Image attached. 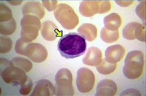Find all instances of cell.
Wrapping results in <instances>:
<instances>
[{"label":"cell","instance_id":"6da1fadb","mask_svg":"<svg viewBox=\"0 0 146 96\" xmlns=\"http://www.w3.org/2000/svg\"><path fill=\"white\" fill-rule=\"evenodd\" d=\"M57 47L62 57L66 59H73L84 54L87 49V43L82 35L70 32L61 37Z\"/></svg>","mask_w":146,"mask_h":96},{"label":"cell","instance_id":"7a4b0ae2","mask_svg":"<svg viewBox=\"0 0 146 96\" xmlns=\"http://www.w3.org/2000/svg\"><path fill=\"white\" fill-rule=\"evenodd\" d=\"M1 76L7 84L21 85L27 81L28 77L23 70L13 65L11 61L1 58Z\"/></svg>","mask_w":146,"mask_h":96},{"label":"cell","instance_id":"3957f363","mask_svg":"<svg viewBox=\"0 0 146 96\" xmlns=\"http://www.w3.org/2000/svg\"><path fill=\"white\" fill-rule=\"evenodd\" d=\"M144 56L143 52L133 51L128 52L123 68V75L129 79H135L141 75L144 64Z\"/></svg>","mask_w":146,"mask_h":96},{"label":"cell","instance_id":"277c9868","mask_svg":"<svg viewBox=\"0 0 146 96\" xmlns=\"http://www.w3.org/2000/svg\"><path fill=\"white\" fill-rule=\"evenodd\" d=\"M54 14L62 27L67 30L74 29L79 23V19L73 8L65 3L57 5Z\"/></svg>","mask_w":146,"mask_h":96},{"label":"cell","instance_id":"5b68a950","mask_svg":"<svg viewBox=\"0 0 146 96\" xmlns=\"http://www.w3.org/2000/svg\"><path fill=\"white\" fill-rule=\"evenodd\" d=\"M21 38L25 42L30 43L38 37L41 28L40 20L35 16H24L21 21Z\"/></svg>","mask_w":146,"mask_h":96},{"label":"cell","instance_id":"8992f818","mask_svg":"<svg viewBox=\"0 0 146 96\" xmlns=\"http://www.w3.org/2000/svg\"><path fill=\"white\" fill-rule=\"evenodd\" d=\"M55 94L56 96H73L74 91L73 86V77L67 68L60 69L55 76Z\"/></svg>","mask_w":146,"mask_h":96},{"label":"cell","instance_id":"52a82bcc","mask_svg":"<svg viewBox=\"0 0 146 96\" xmlns=\"http://www.w3.org/2000/svg\"><path fill=\"white\" fill-rule=\"evenodd\" d=\"M109 1H82L79 6V12L85 17H92L96 14L107 13L111 9Z\"/></svg>","mask_w":146,"mask_h":96},{"label":"cell","instance_id":"ba28073f","mask_svg":"<svg viewBox=\"0 0 146 96\" xmlns=\"http://www.w3.org/2000/svg\"><path fill=\"white\" fill-rule=\"evenodd\" d=\"M95 81L94 74L89 69L82 67L77 71L76 83L79 92L86 93L90 91L94 85Z\"/></svg>","mask_w":146,"mask_h":96},{"label":"cell","instance_id":"9c48e42d","mask_svg":"<svg viewBox=\"0 0 146 96\" xmlns=\"http://www.w3.org/2000/svg\"><path fill=\"white\" fill-rule=\"evenodd\" d=\"M22 55L35 63L43 62L47 59L48 52L45 47L38 43H29L26 46Z\"/></svg>","mask_w":146,"mask_h":96},{"label":"cell","instance_id":"30bf717a","mask_svg":"<svg viewBox=\"0 0 146 96\" xmlns=\"http://www.w3.org/2000/svg\"><path fill=\"white\" fill-rule=\"evenodd\" d=\"M145 25L136 22L128 23L122 31L123 38L129 40L137 39L141 42H145Z\"/></svg>","mask_w":146,"mask_h":96},{"label":"cell","instance_id":"8fae6325","mask_svg":"<svg viewBox=\"0 0 146 96\" xmlns=\"http://www.w3.org/2000/svg\"><path fill=\"white\" fill-rule=\"evenodd\" d=\"M55 88L48 80L42 79L37 82L31 96H53Z\"/></svg>","mask_w":146,"mask_h":96},{"label":"cell","instance_id":"7c38bea8","mask_svg":"<svg viewBox=\"0 0 146 96\" xmlns=\"http://www.w3.org/2000/svg\"><path fill=\"white\" fill-rule=\"evenodd\" d=\"M23 16L31 15L42 19L45 14V11L40 2L37 1H29L24 5L22 9Z\"/></svg>","mask_w":146,"mask_h":96},{"label":"cell","instance_id":"4fadbf2b","mask_svg":"<svg viewBox=\"0 0 146 96\" xmlns=\"http://www.w3.org/2000/svg\"><path fill=\"white\" fill-rule=\"evenodd\" d=\"M125 53V49L120 45L110 46L105 51V59L111 63H117L121 60Z\"/></svg>","mask_w":146,"mask_h":96},{"label":"cell","instance_id":"5bb4252c","mask_svg":"<svg viewBox=\"0 0 146 96\" xmlns=\"http://www.w3.org/2000/svg\"><path fill=\"white\" fill-rule=\"evenodd\" d=\"M41 32L42 37L48 41H54L57 37L62 35L61 32L58 30L57 26L50 21L43 22Z\"/></svg>","mask_w":146,"mask_h":96},{"label":"cell","instance_id":"9a60e30c","mask_svg":"<svg viewBox=\"0 0 146 96\" xmlns=\"http://www.w3.org/2000/svg\"><path fill=\"white\" fill-rule=\"evenodd\" d=\"M117 90L115 82L110 79H104L100 81L97 85L95 96H114Z\"/></svg>","mask_w":146,"mask_h":96},{"label":"cell","instance_id":"2e32d148","mask_svg":"<svg viewBox=\"0 0 146 96\" xmlns=\"http://www.w3.org/2000/svg\"><path fill=\"white\" fill-rule=\"evenodd\" d=\"M102 58V51L97 47H92L88 49L82 61L86 65L96 67L101 63Z\"/></svg>","mask_w":146,"mask_h":96},{"label":"cell","instance_id":"e0dca14e","mask_svg":"<svg viewBox=\"0 0 146 96\" xmlns=\"http://www.w3.org/2000/svg\"><path fill=\"white\" fill-rule=\"evenodd\" d=\"M104 27L111 31H118L122 23L121 18L116 13L110 14L104 19Z\"/></svg>","mask_w":146,"mask_h":96},{"label":"cell","instance_id":"ac0fdd59","mask_svg":"<svg viewBox=\"0 0 146 96\" xmlns=\"http://www.w3.org/2000/svg\"><path fill=\"white\" fill-rule=\"evenodd\" d=\"M77 31L89 42L94 40L97 37L96 27L91 23H84L77 29Z\"/></svg>","mask_w":146,"mask_h":96},{"label":"cell","instance_id":"d6986e66","mask_svg":"<svg viewBox=\"0 0 146 96\" xmlns=\"http://www.w3.org/2000/svg\"><path fill=\"white\" fill-rule=\"evenodd\" d=\"M13 65L23 70L26 73L29 72L32 69L33 64L27 59L22 57H17L11 60Z\"/></svg>","mask_w":146,"mask_h":96},{"label":"cell","instance_id":"ffe728a7","mask_svg":"<svg viewBox=\"0 0 146 96\" xmlns=\"http://www.w3.org/2000/svg\"><path fill=\"white\" fill-rule=\"evenodd\" d=\"M0 24V32L3 35H12L17 29V22L14 18L7 22H1Z\"/></svg>","mask_w":146,"mask_h":96},{"label":"cell","instance_id":"44dd1931","mask_svg":"<svg viewBox=\"0 0 146 96\" xmlns=\"http://www.w3.org/2000/svg\"><path fill=\"white\" fill-rule=\"evenodd\" d=\"M117 68V63H111L107 62L105 59H102V61L96 68L98 73L103 75H107L113 73Z\"/></svg>","mask_w":146,"mask_h":96},{"label":"cell","instance_id":"7402d4cb","mask_svg":"<svg viewBox=\"0 0 146 96\" xmlns=\"http://www.w3.org/2000/svg\"><path fill=\"white\" fill-rule=\"evenodd\" d=\"M100 38L106 43H113L118 40L119 39V31L108 30L103 27L101 31Z\"/></svg>","mask_w":146,"mask_h":96},{"label":"cell","instance_id":"603a6c76","mask_svg":"<svg viewBox=\"0 0 146 96\" xmlns=\"http://www.w3.org/2000/svg\"><path fill=\"white\" fill-rule=\"evenodd\" d=\"M0 9H1V13H0L1 23L9 21L13 18L12 11L11 9H10L4 3H1Z\"/></svg>","mask_w":146,"mask_h":96},{"label":"cell","instance_id":"cb8c5ba5","mask_svg":"<svg viewBox=\"0 0 146 96\" xmlns=\"http://www.w3.org/2000/svg\"><path fill=\"white\" fill-rule=\"evenodd\" d=\"M12 45L13 42L11 38L6 36H1L0 53H8L12 49Z\"/></svg>","mask_w":146,"mask_h":96},{"label":"cell","instance_id":"d4e9b609","mask_svg":"<svg viewBox=\"0 0 146 96\" xmlns=\"http://www.w3.org/2000/svg\"><path fill=\"white\" fill-rule=\"evenodd\" d=\"M33 82L32 79L28 77L27 82L22 85L19 91V93L21 95L26 96L28 95L32 91L33 88Z\"/></svg>","mask_w":146,"mask_h":96},{"label":"cell","instance_id":"484cf974","mask_svg":"<svg viewBox=\"0 0 146 96\" xmlns=\"http://www.w3.org/2000/svg\"><path fill=\"white\" fill-rule=\"evenodd\" d=\"M135 12L137 15L145 24V1L141 2L137 6Z\"/></svg>","mask_w":146,"mask_h":96},{"label":"cell","instance_id":"4316f807","mask_svg":"<svg viewBox=\"0 0 146 96\" xmlns=\"http://www.w3.org/2000/svg\"><path fill=\"white\" fill-rule=\"evenodd\" d=\"M42 3L43 7L47 11L51 12L54 11L57 8L58 2L56 1H42Z\"/></svg>","mask_w":146,"mask_h":96},{"label":"cell","instance_id":"83f0119b","mask_svg":"<svg viewBox=\"0 0 146 96\" xmlns=\"http://www.w3.org/2000/svg\"><path fill=\"white\" fill-rule=\"evenodd\" d=\"M121 96L131 95V96H141L140 93L137 89H129L125 90L122 92L121 94H120Z\"/></svg>","mask_w":146,"mask_h":96},{"label":"cell","instance_id":"f1b7e54d","mask_svg":"<svg viewBox=\"0 0 146 96\" xmlns=\"http://www.w3.org/2000/svg\"><path fill=\"white\" fill-rule=\"evenodd\" d=\"M134 2L132 1H115V2L117 4L122 7H128L131 5Z\"/></svg>","mask_w":146,"mask_h":96},{"label":"cell","instance_id":"f546056e","mask_svg":"<svg viewBox=\"0 0 146 96\" xmlns=\"http://www.w3.org/2000/svg\"><path fill=\"white\" fill-rule=\"evenodd\" d=\"M7 2L13 5H21L23 2V1H7Z\"/></svg>","mask_w":146,"mask_h":96}]
</instances>
